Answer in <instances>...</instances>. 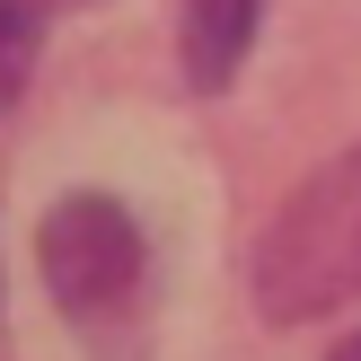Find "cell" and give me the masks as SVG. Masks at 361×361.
Segmentation results:
<instances>
[{"label":"cell","instance_id":"obj_1","mask_svg":"<svg viewBox=\"0 0 361 361\" xmlns=\"http://www.w3.org/2000/svg\"><path fill=\"white\" fill-rule=\"evenodd\" d=\"M353 291H361V150L317 168L256 247V309L274 326L344 309Z\"/></svg>","mask_w":361,"mask_h":361},{"label":"cell","instance_id":"obj_2","mask_svg":"<svg viewBox=\"0 0 361 361\" xmlns=\"http://www.w3.org/2000/svg\"><path fill=\"white\" fill-rule=\"evenodd\" d=\"M35 256H44V291L62 300V317L80 335H123L150 300V238L115 194H62L35 229Z\"/></svg>","mask_w":361,"mask_h":361},{"label":"cell","instance_id":"obj_3","mask_svg":"<svg viewBox=\"0 0 361 361\" xmlns=\"http://www.w3.org/2000/svg\"><path fill=\"white\" fill-rule=\"evenodd\" d=\"M176 18H185V80L194 88H229L247 44H256L264 0H176Z\"/></svg>","mask_w":361,"mask_h":361},{"label":"cell","instance_id":"obj_4","mask_svg":"<svg viewBox=\"0 0 361 361\" xmlns=\"http://www.w3.org/2000/svg\"><path fill=\"white\" fill-rule=\"evenodd\" d=\"M35 53H44V9H35V0H0V115L27 97Z\"/></svg>","mask_w":361,"mask_h":361},{"label":"cell","instance_id":"obj_5","mask_svg":"<svg viewBox=\"0 0 361 361\" xmlns=\"http://www.w3.org/2000/svg\"><path fill=\"white\" fill-rule=\"evenodd\" d=\"M326 361H361V335H344V344H335V353H326Z\"/></svg>","mask_w":361,"mask_h":361}]
</instances>
